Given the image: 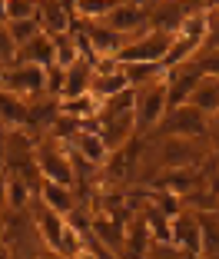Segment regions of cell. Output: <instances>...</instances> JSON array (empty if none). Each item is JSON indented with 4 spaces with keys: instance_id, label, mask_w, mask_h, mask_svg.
I'll return each mask as SVG.
<instances>
[{
    "instance_id": "277c9868",
    "label": "cell",
    "mask_w": 219,
    "mask_h": 259,
    "mask_svg": "<svg viewBox=\"0 0 219 259\" xmlns=\"http://www.w3.org/2000/svg\"><path fill=\"white\" fill-rule=\"evenodd\" d=\"M173 47V33L169 30H156V27H146L143 33H136L123 54L116 57L120 63H163V57L169 54Z\"/></svg>"
},
{
    "instance_id": "e0dca14e",
    "label": "cell",
    "mask_w": 219,
    "mask_h": 259,
    "mask_svg": "<svg viewBox=\"0 0 219 259\" xmlns=\"http://www.w3.org/2000/svg\"><path fill=\"white\" fill-rule=\"evenodd\" d=\"M60 116H70L76 123H90L100 120V100L83 93V97H73V100H60Z\"/></svg>"
},
{
    "instance_id": "ffe728a7",
    "label": "cell",
    "mask_w": 219,
    "mask_h": 259,
    "mask_svg": "<svg viewBox=\"0 0 219 259\" xmlns=\"http://www.w3.org/2000/svg\"><path fill=\"white\" fill-rule=\"evenodd\" d=\"M199 216V229H203V256H219V213L203 209Z\"/></svg>"
},
{
    "instance_id": "f546056e",
    "label": "cell",
    "mask_w": 219,
    "mask_h": 259,
    "mask_svg": "<svg viewBox=\"0 0 219 259\" xmlns=\"http://www.w3.org/2000/svg\"><path fill=\"white\" fill-rule=\"evenodd\" d=\"M37 259H63V256H57V252H50V249H47L43 256H37Z\"/></svg>"
},
{
    "instance_id": "8992f818",
    "label": "cell",
    "mask_w": 219,
    "mask_h": 259,
    "mask_svg": "<svg viewBox=\"0 0 219 259\" xmlns=\"http://www.w3.org/2000/svg\"><path fill=\"white\" fill-rule=\"evenodd\" d=\"M100 23H106L110 30L123 33L126 40H133L136 33H143L146 27H150V20H146V7H140V4H133V0H120L110 14L103 17Z\"/></svg>"
},
{
    "instance_id": "5bb4252c",
    "label": "cell",
    "mask_w": 219,
    "mask_h": 259,
    "mask_svg": "<svg viewBox=\"0 0 219 259\" xmlns=\"http://www.w3.org/2000/svg\"><path fill=\"white\" fill-rule=\"evenodd\" d=\"M90 83H93V60H83V57H80L73 67H67V83H63L60 100H73V97L90 93Z\"/></svg>"
},
{
    "instance_id": "cb8c5ba5",
    "label": "cell",
    "mask_w": 219,
    "mask_h": 259,
    "mask_svg": "<svg viewBox=\"0 0 219 259\" xmlns=\"http://www.w3.org/2000/svg\"><path fill=\"white\" fill-rule=\"evenodd\" d=\"M7 30H10V37H14V44H17V50H20L23 44H30L33 37H37L43 27H40V20L33 17V20H14V23H7Z\"/></svg>"
},
{
    "instance_id": "4dcf8cb0",
    "label": "cell",
    "mask_w": 219,
    "mask_h": 259,
    "mask_svg": "<svg viewBox=\"0 0 219 259\" xmlns=\"http://www.w3.org/2000/svg\"><path fill=\"white\" fill-rule=\"evenodd\" d=\"M206 10H219V0H206Z\"/></svg>"
},
{
    "instance_id": "7402d4cb",
    "label": "cell",
    "mask_w": 219,
    "mask_h": 259,
    "mask_svg": "<svg viewBox=\"0 0 219 259\" xmlns=\"http://www.w3.org/2000/svg\"><path fill=\"white\" fill-rule=\"evenodd\" d=\"M30 206H33V186L7 176V209H30Z\"/></svg>"
},
{
    "instance_id": "44dd1931",
    "label": "cell",
    "mask_w": 219,
    "mask_h": 259,
    "mask_svg": "<svg viewBox=\"0 0 219 259\" xmlns=\"http://www.w3.org/2000/svg\"><path fill=\"white\" fill-rule=\"evenodd\" d=\"M76 60H80V47H76V40L70 37V33L53 37V63L67 70V67H73Z\"/></svg>"
},
{
    "instance_id": "4316f807",
    "label": "cell",
    "mask_w": 219,
    "mask_h": 259,
    "mask_svg": "<svg viewBox=\"0 0 219 259\" xmlns=\"http://www.w3.org/2000/svg\"><path fill=\"white\" fill-rule=\"evenodd\" d=\"M17 60V44L14 37H10L7 23H0V67H7V63Z\"/></svg>"
},
{
    "instance_id": "603a6c76",
    "label": "cell",
    "mask_w": 219,
    "mask_h": 259,
    "mask_svg": "<svg viewBox=\"0 0 219 259\" xmlns=\"http://www.w3.org/2000/svg\"><path fill=\"white\" fill-rule=\"evenodd\" d=\"M33 17H37V0H4V23L33 20Z\"/></svg>"
},
{
    "instance_id": "7c38bea8",
    "label": "cell",
    "mask_w": 219,
    "mask_h": 259,
    "mask_svg": "<svg viewBox=\"0 0 219 259\" xmlns=\"http://www.w3.org/2000/svg\"><path fill=\"white\" fill-rule=\"evenodd\" d=\"M0 123L7 133L10 130H27L30 126V100L0 90Z\"/></svg>"
},
{
    "instance_id": "ac0fdd59",
    "label": "cell",
    "mask_w": 219,
    "mask_h": 259,
    "mask_svg": "<svg viewBox=\"0 0 219 259\" xmlns=\"http://www.w3.org/2000/svg\"><path fill=\"white\" fill-rule=\"evenodd\" d=\"M196 110H203L206 116H216L219 113V80L216 76H203L193 90V100H189Z\"/></svg>"
},
{
    "instance_id": "1f68e13d",
    "label": "cell",
    "mask_w": 219,
    "mask_h": 259,
    "mask_svg": "<svg viewBox=\"0 0 219 259\" xmlns=\"http://www.w3.org/2000/svg\"><path fill=\"white\" fill-rule=\"evenodd\" d=\"M216 206H219V196H216Z\"/></svg>"
},
{
    "instance_id": "6da1fadb",
    "label": "cell",
    "mask_w": 219,
    "mask_h": 259,
    "mask_svg": "<svg viewBox=\"0 0 219 259\" xmlns=\"http://www.w3.org/2000/svg\"><path fill=\"white\" fill-rule=\"evenodd\" d=\"M33 163L37 173L43 176V183H57V186H76V169H73V153L70 146H63L60 140L43 137L33 146Z\"/></svg>"
},
{
    "instance_id": "d4e9b609",
    "label": "cell",
    "mask_w": 219,
    "mask_h": 259,
    "mask_svg": "<svg viewBox=\"0 0 219 259\" xmlns=\"http://www.w3.org/2000/svg\"><path fill=\"white\" fill-rule=\"evenodd\" d=\"M193 63L199 67L203 76H216V80H219V50H216V47H203Z\"/></svg>"
},
{
    "instance_id": "52a82bcc",
    "label": "cell",
    "mask_w": 219,
    "mask_h": 259,
    "mask_svg": "<svg viewBox=\"0 0 219 259\" xmlns=\"http://www.w3.org/2000/svg\"><path fill=\"white\" fill-rule=\"evenodd\" d=\"M30 209H33V226H37L40 243H43L50 252H57V249H60V236H63V229H67V216L53 213L50 206H43L40 199H33Z\"/></svg>"
},
{
    "instance_id": "30bf717a",
    "label": "cell",
    "mask_w": 219,
    "mask_h": 259,
    "mask_svg": "<svg viewBox=\"0 0 219 259\" xmlns=\"http://www.w3.org/2000/svg\"><path fill=\"white\" fill-rule=\"evenodd\" d=\"M83 27H86V37H90V50H93V57H120L123 54V47L129 44L123 33H116V30H110L106 23H86L83 20Z\"/></svg>"
},
{
    "instance_id": "d6986e66",
    "label": "cell",
    "mask_w": 219,
    "mask_h": 259,
    "mask_svg": "<svg viewBox=\"0 0 219 259\" xmlns=\"http://www.w3.org/2000/svg\"><path fill=\"white\" fill-rule=\"evenodd\" d=\"M133 110H136V90L129 87V90H123V93H116V97H110L100 107V120H116V116H133Z\"/></svg>"
},
{
    "instance_id": "484cf974",
    "label": "cell",
    "mask_w": 219,
    "mask_h": 259,
    "mask_svg": "<svg viewBox=\"0 0 219 259\" xmlns=\"http://www.w3.org/2000/svg\"><path fill=\"white\" fill-rule=\"evenodd\" d=\"M43 76H47V97L60 100L63 97V83H67V70L57 67V63H50V67L43 70Z\"/></svg>"
},
{
    "instance_id": "3957f363",
    "label": "cell",
    "mask_w": 219,
    "mask_h": 259,
    "mask_svg": "<svg viewBox=\"0 0 219 259\" xmlns=\"http://www.w3.org/2000/svg\"><path fill=\"white\" fill-rule=\"evenodd\" d=\"M43 70L47 67L23 63V60L7 63V67H0V90L17 93V97H23V100L47 97V76H43Z\"/></svg>"
},
{
    "instance_id": "7a4b0ae2",
    "label": "cell",
    "mask_w": 219,
    "mask_h": 259,
    "mask_svg": "<svg viewBox=\"0 0 219 259\" xmlns=\"http://www.w3.org/2000/svg\"><path fill=\"white\" fill-rule=\"evenodd\" d=\"M169 110V93H166V76H159L153 83L140 87L136 90V110H133V120H136V133H150L153 126L163 123Z\"/></svg>"
},
{
    "instance_id": "8fae6325",
    "label": "cell",
    "mask_w": 219,
    "mask_h": 259,
    "mask_svg": "<svg viewBox=\"0 0 219 259\" xmlns=\"http://www.w3.org/2000/svg\"><path fill=\"white\" fill-rule=\"evenodd\" d=\"M67 146H70V153H76L83 163H90V166H97V169H103L106 156H110L103 137H100V133H93V130H76V137L70 140Z\"/></svg>"
},
{
    "instance_id": "f1b7e54d",
    "label": "cell",
    "mask_w": 219,
    "mask_h": 259,
    "mask_svg": "<svg viewBox=\"0 0 219 259\" xmlns=\"http://www.w3.org/2000/svg\"><path fill=\"white\" fill-rule=\"evenodd\" d=\"M73 259H97V252H93V249H90V246H83V249L76 252V256H73Z\"/></svg>"
},
{
    "instance_id": "9a60e30c",
    "label": "cell",
    "mask_w": 219,
    "mask_h": 259,
    "mask_svg": "<svg viewBox=\"0 0 219 259\" xmlns=\"http://www.w3.org/2000/svg\"><path fill=\"white\" fill-rule=\"evenodd\" d=\"M40 203L50 206L53 213H60V216H70L76 209V193L70 190V186H57V183H43L40 186Z\"/></svg>"
},
{
    "instance_id": "9c48e42d",
    "label": "cell",
    "mask_w": 219,
    "mask_h": 259,
    "mask_svg": "<svg viewBox=\"0 0 219 259\" xmlns=\"http://www.w3.org/2000/svg\"><path fill=\"white\" fill-rule=\"evenodd\" d=\"M173 246L180 252H193L203 256V229H199V216L183 209L180 216H173Z\"/></svg>"
},
{
    "instance_id": "4fadbf2b",
    "label": "cell",
    "mask_w": 219,
    "mask_h": 259,
    "mask_svg": "<svg viewBox=\"0 0 219 259\" xmlns=\"http://www.w3.org/2000/svg\"><path fill=\"white\" fill-rule=\"evenodd\" d=\"M100 137H103L106 150L113 153V150H120V146H126L129 140H136V120H133V116L100 120Z\"/></svg>"
},
{
    "instance_id": "2e32d148",
    "label": "cell",
    "mask_w": 219,
    "mask_h": 259,
    "mask_svg": "<svg viewBox=\"0 0 219 259\" xmlns=\"http://www.w3.org/2000/svg\"><path fill=\"white\" fill-rule=\"evenodd\" d=\"M17 60L37 63V67H50V63H53V37L40 30L37 37L30 40V44H23L20 50H17Z\"/></svg>"
},
{
    "instance_id": "ba28073f",
    "label": "cell",
    "mask_w": 219,
    "mask_h": 259,
    "mask_svg": "<svg viewBox=\"0 0 219 259\" xmlns=\"http://www.w3.org/2000/svg\"><path fill=\"white\" fill-rule=\"evenodd\" d=\"M140 156H143V143H136V140H129L126 146L113 150L110 156H106V163H103L106 183H123V180L140 166Z\"/></svg>"
},
{
    "instance_id": "5b68a950",
    "label": "cell",
    "mask_w": 219,
    "mask_h": 259,
    "mask_svg": "<svg viewBox=\"0 0 219 259\" xmlns=\"http://www.w3.org/2000/svg\"><path fill=\"white\" fill-rule=\"evenodd\" d=\"M163 133L166 137H183V140H203L209 133V116L203 110H196L193 103H183V107H169L163 116Z\"/></svg>"
},
{
    "instance_id": "83f0119b",
    "label": "cell",
    "mask_w": 219,
    "mask_h": 259,
    "mask_svg": "<svg viewBox=\"0 0 219 259\" xmlns=\"http://www.w3.org/2000/svg\"><path fill=\"white\" fill-rule=\"evenodd\" d=\"M4 213H7V176L0 173V220H4Z\"/></svg>"
}]
</instances>
